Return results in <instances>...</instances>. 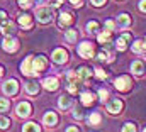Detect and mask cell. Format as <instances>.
<instances>
[{"instance_id": "obj_34", "label": "cell", "mask_w": 146, "mask_h": 132, "mask_svg": "<svg viewBox=\"0 0 146 132\" xmlns=\"http://www.w3.org/2000/svg\"><path fill=\"white\" fill-rule=\"evenodd\" d=\"M92 3H94L95 7H100V5H104V3H106V0H92Z\"/></svg>"}, {"instance_id": "obj_35", "label": "cell", "mask_w": 146, "mask_h": 132, "mask_svg": "<svg viewBox=\"0 0 146 132\" xmlns=\"http://www.w3.org/2000/svg\"><path fill=\"white\" fill-rule=\"evenodd\" d=\"M139 10L141 12H146V0H141L139 2Z\"/></svg>"}, {"instance_id": "obj_15", "label": "cell", "mask_w": 146, "mask_h": 132, "mask_svg": "<svg viewBox=\"0 0 146 132\" xmlns=\"http://www.w3.org/2000/svg\"><path fill=\"white\" fill-rule=\"evenodd\" d=\"M131 69H133L134 75H143V71H145V65H143L141 61H133Z\"/></svg>"}, {"instance_id": "obj_27", "label": "cell", "mask_w": 146, "mask_h": 132, "mask_svg": "<svg viewBox=\"0 0 146 132\" xmlns=\"http://www.w3.org/2000/svg\"><path fill=\"white\" fill-rule=\"evenodd\" d=\"M24 131H39V125H36V122H29L22 127Z\"/></svg>"}, {"instance_id": "obj_28", "label": "cell", "mask_w": 146, "mask_h": 132, "mask_svg": "<svg viewBox=\"0 0 146 132\" xmlns=\"http://www.w3.org/2000/svg\"><path fill=\"white\" fill-rule=\"evenodd\" d=\"M65 36H66V39H68L70 42H73V41L76 39V31H73V29H70V31H66V34H65Z\"/></svg>"}, {"instance_id": "obj_30", "label": "cell", "mask_w": 146, "mask_h": 132, "mask_svg": "<svg viewBox=\"0 0 146 132\" xmlns=\"http://www.w3.org/2000/svg\"><path fill=\"white\" fill-rule=\"evenodd\" d=\"M95 75H97V78H100V80L106 78V71H104L102 68H95Z\"/></svg>"}, {"instance_id": "obj_40", "label": "cell", "mask_w": 146, "mask_h": 132, "mask_svg": "<svg viewBox=\"0 0 146 132\" xmlns=\"http://www.w3.org/2000/svg\"><path fill=\"white\" fill-rule=\"evenodd\" d=\"M37 3H42V2H44V0H36Z\"/></svg>"}, {"instance_id": "obj_6", "label": "cell", "mask_w": 146, "mask_h": 132, "mask_svg": "<svg viewBox=\"0 0 146 132\" xmlns=\"http://www.w3.org/2000/svg\"><path fill=\"white\" fill-rule=\"evenodd\" d=\"M2 46H3V49H5V51L14 53V51L17 49V41H15L14 37H5V39H3V42H2Z\"/></svg>"}, {"instance_id": "obj_9", "label": "cell", "mask_w": 146, "mask_h": 132, "mask_svg": "<svg viewBox=\"0 0 146 132\" xmlns=\"http://www.w3.org/2000/svg\"><path fill=\"white\" fill-rule=\"evenodd\" d=\"M29 114H31V105L27 102H22L17 105V115L19 117H27Z\"/></svg>"}, {"instance_id": "obj_25", "label": "cell", "mask_w": 146, "mask_h": 132, "mask_svg": "<svg viewBox=\"0 0 146 132\" xmlns=\"http://www.w3.org/2000/svg\"><path fill=\"white\" fill-rule=\"evenodd\" d=\"M70 103H72V100L68 98V97H61V98H60V107H61L63 110H65V108H68V107H70Z\"/></svg>"}, {"instance_id": "obj_12", "label": "cell", "mask_w": 146, "mask_h": 132, "mask_svg": "<svg viewBox=\"0 0 146 132\" xmlns=\"http://www.w3.org/2000/svg\"><path fill=\"white\" fill-rule=\"evenodd\" d=\"M72 20H73L72 14H70V12H63V14L60 15V19H58V24H60L61 27H68V26L72 24Z\"/></svg>"}, {"instance_id": "obj_26", "label": "cell", "mask_w": 146, "mask_h": 132, "mask_svg": "<svg viewBox=\"0 0 146 132\" xmlns=\"http://www.w3.org/2000/svg\"><path fill=\"white\" fill-rule=\"evenodd\" d=\"M97 29H99V24H97L95 20H92V22L87 24V31H88V32H97Z\"/></svg>"}, {"instance_id": "obj_19", "label": "cell", "mask_w": 146, "mask_h": 132, "mask_svg": "<svg viewBox=\"0 0 146 132\" xmlns=\"http://www.w3.org/2000/svg\"><path fill=\"white\" fill-rule=\"evenodd\" d=\"M133 51H134V53H146L145 41H136V42L133 44Z\"/></svg>"}, {"instance_id": "obj_22", "label": "cell", "mask_w": 146, "mask_h": 132, "mask_svg": "<svg viewBox=\"0 0 146 132\" xmlns=\"http://www.w3.org/2000/svg\"><path fill=\"white\" fill-rule=\"evenodd\" d=\"M14 31H15L14 24H12V22H7V20H3V26H2V32L7 34V32H14Z\"/></svg>"}, {"instance_id": "obj_1", "label": "cell", "mask_w": 146, "mask_h": 132, "mask_svg": "<svg viewBox=\"0 0 146 132\" xmlns=\"http://www.w3.org/2000/svg\"><path fill=\"white\" fill-rule=\"evenodd\" d=\"M36 17L39 22H49L51 19H53V10L49 9V7H41V9H37L36 12Z\"/></svg>"}, {"instance_id": "obj_5", "label": "cell", "mask_w": 146, "mask_h": 132, "mask_svg": "<svg viewBox=\"0 0 146 132\" xmlns=\"http://www.w3.org/2000/svg\"><path fill=\"white\" fill-rule=\"evenodd\" d=\"M48 65V61H46V58L44 56H36L34 59H33V66H34V71L39 73V71H42L44 68Z\"/></svg>"}, {"instance_id": "obj_38", "label": "cell", "mask_w": 146, "mask_h": 132, "mask_svg": "<svg viewBox=\"0 0 146 132\" xmlns=\"http://www.w3.org/2000/svg\"><path fill=\"white\" fill-rule=\"evenodd\" d=\"M134 129H136V127H134L133 124H127V125H124V127H122V131H134Z\"/></svg>"}, {"instance_id": "obj_24", "label": "cell", "mask_w": 146, "mask_h": 132, "mask_svg": "<svg viewBox=\"0 0 146 132\" xmlns=\"http://www.w3.org/2000/svg\"><path fill=\"white\" fill-rule=\"evenodd\" d=\"M126 41H127V39H126L124 36H122V37H119V39L115 41V46H117V49H119V51H124V49H126Z\"/></svg>"}, {"instance_id": "obj_7", "label": "cell", "mask_w": 146, "mask_h": 132, "mask_svg": "<svg viewBox=\"0 0 146 132\" xmlns=\"http://www.w3.org/2000/svg\"><path fill=\"white\" fill-rule=\"evenodd\" d=\"M66 59H68V54H66L65 49H56V51L53 53V61H54V63L61 65V63H65Z\"/></svg>"}, {"instance_id": "obj_8", "label": "cell", "mask_w": 146, "mask_h": 132, "mask_svg": "<svg viewBox=\"0 0 146 132\" xmlns=\"http://www.w3.org/2000/svg\"><path fill=\"white\" fill-rule=\"evenodd\" d=\"M107 110H109L110 114H119L122 110V102L117 98H112L109 102V105H107Z\"/></svg>"}, {"instance_id": "obj_14", "label": "cell", "mask_w": 146, "mask_h": 132, "mask_svg": "<svg viewBox=\"0 0 146 132\" xmlns=\"http://www.w3.org/2000/svg\"><path fill=\"white\" fill-rule=\"evenodd\" d=\"M42 83H44V88L46 90H56L58 88V80L56 78H46Z\"/></svg>"}, {"instance_id": "obj_41", "label": "cell", "mask_w": 146, "mask_h": 132, "mask_svg": "<svg viewBox=\"0 0 146 132\" xmlns=\"http://www.w3.org/2000/svg\"><path fill=\"white\" fill-rule=\"evenodd\" d=\"M145 46H146V39H145Z\"/></svg>"}, {"instance_id": "obj_3", "label": "cell", "mask_w": 146, "mask_h": 132, "mask_svg": "<svg viewBox=\"0 0 146 132\" xmlns=\"http://www.w3.org/2000/svg\"><path fill=\"white\" fill-rule=\"evenodd\" d=\"M78 54L82 58H92L94 56V44L90 42H82L78 46Z\"/></svg>"}, {"instance_id": "obj_32", "label": "cell", "mask_w": 146, "mask_h": 132, "mask_svg": "<svg viewBox=\"0 0 146 132\" xmlns=\"http://www.w3.org/2000/svg\"><path fill=\"white\" fill-rule=\"evenodd\" d=\"M9 108V100L7 98H2V112H5Z\"/></svg>"}, {"instance_id": "obj_18", "label": "cell", "mask_w": 146, "mask_h": 132, "mask_svg": "<svg viewBox=\"0 0 146 132\" xmlns=\"http://www.w3.org/2000/svg\"><path fill=\"white\" fill-rule=\"evenodd\" d=\"M94 100H95L94 93H90V92H85V93H82V103H83V105H90Z\"/></svg>"}, {"instance_id": "obj_20", "label": "cell", "mask_w": 146, "mask_h": 132, "mask_svg": "<svg viewBox=\"0 0 146 132\" xmlns=\"http://www.w3.org/2000/svg\"><path fill=\"white\" fill-rule=\"evenodd\" d=\"M19 24H21L22 27H26V29H27V27H31L33 19H31L29 15H21V17H19Z\"/></svg>"}, {"instance_id": "obj_33", "label": "cell", "mask_w": 146, "mask_h": 132, "mask_svg": "<svg viewBox=\"0 0 146 132\" xmlns=\"http://www.w3.org/2000/svg\"><path fill=\"white\" fill-rule=\"evenodd\" d=\"M114 26H115V24H114V20H107V22H106L107 31H112V29H114Z\"/></svg>"}, {"instance_id": "obj_11", "label": "cell", "mask_w": 146, "mask_h": 132, "mask_svg": "<svg viewBox=\"0 0 146 132\" xmlns=\"http://www.w3.org/2000/svg\"><path fill=\"white\" fill-rule=\"evenodd\" d=\"M17 81L15 80H9V81H5V85H3V92L5 93H9V95H14L15 92H17Z\"/></svg>"}, {"instance_id": "obj_23", "label": "cell", "mask_w": 146, "mask_h": 132, "mask_svg": "<svg viewBox=\"0 0 146 132\" xmlns=\"http://www.w3.org/2000/svg\"><path fill=\"white\" fill-rule=\"evenodd\" d=\"M88 122H90L92 125H99V124H100V114H97V112L92 114V115L88 117Z\"/></svg>"}, {"instance_id": "obj_31", "label": "cell", "mask_w": 146, "mask_h": 132, "mask_svg": "<svg viewBox=\"0 0 146 132\" xmlns=\"http://www.w3.org/2000/svg\"><path fill=\"white\" fill-rule=\"evenodd\" d=\"M17 2H19V5H21V7H24V9L31 7V2H29V0H17Z\"/></svg>"}, {"instance_id": "obj_16", "label": "cell", "mask_w": 146, "mask_h": 132, "mask_svg": "<svg viewBox=\"0 0 146 132\" xmlns=\"http://www.w3.org/2000/svg\"><path fill=\"white\" fill-rule=\"evenodd\" d=\"M26 92H27L29 95H36L37 92H39V86H37L36 81H29V83H26Z\"/></svg>"}, {"instance_id": "obj_10", "label": "cell", "mask_w": 146, "mask_h": 132, "mask_svg": "<svg viewBox=\"0 0 146 132\" xmlns=\"http://www.w3.org/2000/svg\"><path fill=\"white\" fill-rule=\"evenodd\" d=\"M90 75H92V71H90L88 68H85V66H82V68H78V69H76V76H78V80H80V81H88Z\"/></svg>"}, {"instance_id": "obj_17", "label": "cell", "mask_w": 146, "mask_h": 132, "mask_svg": "<svg viewBox=\"0 0 146 132\" xmlns=\"http://www.w3.org/2000/svg\"><path fill=\"white\" fill-rule=\"evenodd\" d=\"M56 114H53V112H48L46 115H44V124L46 125H54L56 124Z\"/></svg>"}, {"instance_id": "obj_13", "label": "cell", "mask_w": 146, "mask_h": 132, "mask_svg": "<svg viewBox=\"0 0 146 132\" xmlns=\"http://www.w3.org/2000/svg\"><path fill=\"white\" fill-rule=\"evenodd\" d=\"M131 24V17L127 15V14H121L119 17H117V26H121V27H127Z\"/></svg>"}, {"instance_id": "obj_37", "label": "cell", "mask_w": 146, "mask_h": 132, "mask_svg": "<svg viewBox=\"0 0 146 132\" xmlns=\"http://www.w3.org/2000/svg\"><path fill=\"white\" fill-rule=\"evenodd\" d=\"M9 124H10V122H9L5 117H2V129H7V125H9Z\"/></svg>"}, {"instance_id": "obj_4", "label": "cell", "mask_w": 146, "mask_h": 132, "mask_svg": "<svg viewBox=\"0 0 146 132\" xmlns=\"http://www.w3.org/2000/svg\"><path fill=\"white\" fill-rule=\"evenodd\" d=\"M33 56H29V58H26L24 59V63L21 65V69H22V73L24 75H27V76H33V75H36V71H34V66H33Z\"/></svg>"}, {"instance_id": "obj_29", "label": "cell", "mask_w": 146, "mask_h": 132, "mask_svg": "<svg viewBox=\"0 0 146 132\" xmlns=\"http://www.w3.org/2000/svg\"><path fill=\"white\" fill-rule=\"evenodd\" d=\"M99 95H100V100H102V102H106V100L109 98V92H107L106 88H100V90H99Z\"/></svg>"}, {"instance_id": "obj_21", "label": "cell", "mask_w": 146, "mask_h": 132, "mask_svg": "<svg viewBox=\"0 0 146 132\" xmlns=\"http://www.w3.org/2000/svg\"><path fill=\"white\" fill-rule=\"evenodd\" d=\"M110 32H112V31H106V32H100V34H99V42L107 44V42L110 41Z\"/></svg>"}, {"instance_id": "obj_2", "label": "cell", "mask_w": 146, "mask_h": 132, "mask_svg": "<svg viewBox=\"0 0 146 132\" xmlns=\"http://www.w3.org/2000/svg\"><path fill=\"white\" fill-rule=\"evenodd\" d=\"M114 85H115V88L119 90V92H127V90H131V78L129 76H119L115 81H114Z\"/></svg>"}, {"instance_id": "obj_39", "label": "cell", "mask_w": 146, "mask_h": 132, "mask_svg": "<svg viewBox=\"0 0 146 132\" xmlns=\"http://www.w3.org/2000/svg\"><path fill=\"white\" fill-rule=\"evenodd\" d=\"M72 2V5H75V7H80L82 5V0H70Z\"/></svg>"}, {"instance_id": "obj_36", "label": "cell", "mask_w": 146, "mask_h": 132, "mask_svg": "<svg viewBox=\"0 0 146 132\" xmlns=\"http://www.w3.org/2000/svg\"><path fill=\"white\" fill-rule=\"evenodd\" d=\"M82 115H83L82 110H75V112H73V117H75V119H82Z\"/></svg>"}]
</instances>
